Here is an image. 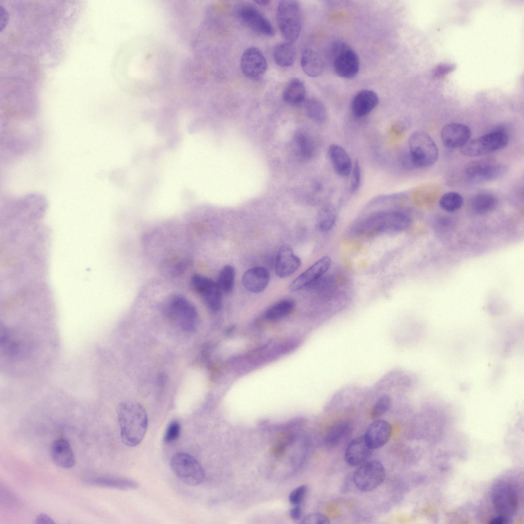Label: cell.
I'll return each instance as SVG.
<instances>
[{"label": "cell", "instance_id": "obj_1", "mask_svg": "<svg viewBox=\"0 0 524 524\" xmlns=\"http://www.w3.org/2000/svg\"><path fill=\"white\" fill-rule=\"evenodd\" d=\"M119 81L127 93L154 92L167 80L171 70L168 49L152 37L137 36L124 45L119 56Z\"/></svg>", "mask_w": 524, "mask_h": 524}, {"label": "cell", "instance_id": "obj_2", "mask_svg": "<svg viewBox=\"0 0 524 524\" xmlns=\"http://www.w3.org/2000/svg\"><path fill=\"white\" fill-rule=\"evenodd\" d=\"M117 414L123 443L135 447L143 439L148 427V417L144 407L135 401L120 403Z\"/></svg>", "mask_w": 524, "mask_h": 524}, {"label": "cell", "instance_id": "obj_3", "mask_svg": "<svg viewBox=\"0 0 524 524\" xmlns=\"http://www.w3.org/2000/svg\"><path fill=\"white\" fill-rule=\"evenodd\" d=\"M411 224V220L407 214L396 210H386L366 217L356 225L355 231L357 234L369 236L402 232Z\"/></svg>", "mask_w": 524, "mask_h": 524}, {"label": "cell", "instance_id": "obj_4", "mask_svg": "<svg viewBox=\"0 0 524 524\" xmlns=\"http://www.w3.org/2000/svg\"><path fill=\"white\" fill-rule=\"evenodd\" d=\"M276 18L280 32L287 41L293 43L298 38L302 28V12L298 2L282 0L279 2Z\"/></svg>", "mask_w": 524, "mask_h": 524}, {"label": "cell", "instance_id": "obj_5", "mask_svg": "<svg viewBox=\"0 0 524 524\" xmlns=\"http://www.w3.org/2000/svg\"><path fill=\"white\" fill-rule=\"evenodd\" d=\"M409 155L414 168L433 165L439 157L438 148L431 137L423 131H416L408 140Z\"/></svg>", "mask_w": 524, "mask_h": 524}, {"label": "cell", "instance_id": "obj_6", "mask_svg": "<svg viewBox=\"0 0 524 524\" xmlns=\"http://www.w3.org/2000/svg\"><path fill=\"white\" fill-rule=\"evenodd\" d=\"M164 311L168 319L183 330L191 332L196 328L197 311L186 298L180 295L171 296L166 301Z\"/></svg>", "mask_w": 524, "mask_h": 524}, {"label": "cell", "instance_id": "obj_7", "mask_svg": "<svg viewBox=\"0 0 524 524\" xmlns=\"http://www.w3.org/2000/svg\"><path fill=\"white\" fill-rule=\"evenodd\" d=\"M330 56L334 71L339 77L352 78L358 74L360 68L359 57L345 42H334L330 49Z\"/></svg>", "mask_w": 524, "mask_h": 524}, {"label": "cell", "instance_id": "obj_8", "mask_svg": "<svg viewBox=\"0 0 524 524\" xmlns=\"http://www.w3.org/2000/svg\"><path fill=\"white\" fill-rule=\"evenodd\" d=\"M509 141V137L505 129L497 128L469 141L461 148V152L467 157H479L504 148Z\"/></svg>", "mask_w": 524, "mask_h": 524}, {"label": "cell", "instance_id": "obj_9", "mask_svg": "<svg viewBox=\"0 0 524 524\" xmlns=\"http://www.w3.org/2000/svg\"><path fill=\"white\" fill-rule=\"evenodd\" d=\"M491 499L498 516L508 520L517 511L519 503L517 491L514 486L508 482L500 481L494 484Z\"/></svg>", "mask_w": 524, "mask_h": 524}, {"label": "cell", "instance_id": "obj_10", "mask_svg": "<svg viewBox=\"0 0 524 524\" xmlns=\"http://www.w3.org/2000/svg\"><path fill=\"white\" fill-rule=\"evenodd\" d=\"M171 468L182 482L190 486H196L204 480V471L199 462L185 452L175 453L170 460Z\"/></svg>", "mask_w": 524, "mask_h": 524}, {"label": "cell", "instance_id": "obj_11", "mask_svg": "<svg viewBox=\"0 0 524 524\" xmlns=\"http://www.w3.org/2000/svg\"><path fill=\"white\" fill-rule=\"evenodd\" d=\"M385 470L379 461H366L355 470L353 482L362 492L372 491L379 487L385 478Z\"/></svg>", "mask_w": 524, "mask_h": 524}, {"label": "cell", "instance_id": "obj_12", "mask_svg": "<svg viewBox=\"0 0 524 524\" xmlns=\"http://www.w3.org/2000/svg\"><path fill=\"white\" fill-rule=\"evenodd\" d=\"M506 165L490 160H478L469 163L465 168L464 174L469 181L475 183L496 180L506 173Z\"/></svg>", "mask_w": 524, "mask_h": 524}, {"label": "cell", "instance_id": "obj_13", "mask_svg": "<svg viewBox=\"0 0 524 524\" xmlns=\"http://www.w3.org/2000/svg\"><path fill=\"white\" fill-rule=\"evenodd\" d=\"M191 284L208 309L213 312L220 310L222 306V292L217 282L203 275L195 274L191 278Z\"/></svg>", "mask_w": 524, "mask_h": 524}, {"label": "cell", "instance_id": "obj_14", "mask_svg": "<svg viewBox=\"0 0 524 524\" xmlns=\"http://www.w3.org/2000/svg\"><path fill=\"white\" fill-rule=\"evenodd\" d=\"M265 56L258 48L251 47L243 52L241 59V68L243 74L249 79H260L267 69Z\"/></svg>", "mask_w": 524, "mask_h": 524}, {"label": "cell", "instance_id": "obj_15", "mask_svg": "<svg viewBox=\"0 0 524 524\" xmlns=\"http://www.w3.org/2000/svg\"><path fill=\"white\" fill-rule=\"evenodd\" d=\"M331 265L330 257H321L291 282L290 291L295 292L315 285L327 272Z\"/></svg>", "mask_w": 524, "mask_h": 524}, {"label": "cell", "instance_id": "obj_16", "mask_svg": "<svg viewBox=\"0 0 524 524\" xmlns=\"http://www.w3.org/2000/svg\"><path fill=\"white\" fill-rule=\"evenodd\" d=\"M237 16L246 27L266 36H273L274 28L269 20L253 6L245 5L239 9Z\"/></svg>", "mask_w": 524, "mask_h": 524}, {"label": "cell", "instance_id": "obj_17", "mask_svg": "<svg viewBox=\"0 0 524 524\" xmlns=\"http://www.w3.org/2000/svg\"><path fill=\"white\" fill-rule=\"evenodd\" d=\"M471 135L470 128L465 124L458 123L447 124L441 132L443 144L451 149L463 147L469 142Z\"/></svg>", "mask_w": 524, "mask_h": 524}, {"label": "cell", "instance_id": "obj_18", "mask_svg": "<svg viewBox=\"0 0 524 524\" xmlns=\"http://www.w3.org/2000/svg\"><path fill=\"white\" fill-rule=\"evenodd\" d=\"M392 431L391 425L386 421L377 420L367 428L363 435L367 445L372 449L384 446L389 441Z\"/></svg>", "mask_w": 524, "mask_h": 524}, {"label": "cell", "instance_id": "obj_19", "mask_svg": "<svg viewBox=\"0 0 524 524\" xmlns=\"http://www.w3.org/2000/svg\"><path fill=\"white\" fill-rule=\"evenodd\" d=\"M301 261L289 245H283L279 249L275 262V272L280 278L288 277L300 267Z\"/></svg>", "mask_w": 524, "mask_h": 524}, {"label": "cell", "instance_id": "obj_20", "mask_svg": "<svg viewBox=\"0 0 524 524\" xmlns=\"http://www.w3.org/2000/svg\"><path fill=\"white\" fill-rule=\"evenodd\" d=\"M372 454V449L366 444L364 436L352 440L348 444L344 453L345 462L350 466L358 467L368 461Z\"/></svg>", "mask_w": 524, "mask_h": 524}, {"label": "cell", "instance_id": "obj_21", "mask_svg": "<svg viewBox=\"0 0 524 524\" xmlns=\"http://www.w3.org/2000/svg\"><path fill=\"white\" fill-rule=\"evenodd\" d=\"M268 270L263 267H255L246 271L242 276V283L249 291L258 293L263 291L270 281Z\"/></svg>", "mask_w": 524, "mask_h": 524}, {"label": "cell", "instance_id": "obj_22", "mask_svg": "<svg viewBox=\"0 0 524 524\" xmlns=\"http://www.w3.org/2000/svg\"><path fill=\"white\" fill-rule=\"evenodd\" d=\"M328 155L334 170L339 176L345 177L350 175L353 165L348 154L343 147L332 144L329 147Z\"/></svg>", "mask_w": 524, "mask_h": 524}, {"label": "cell", "instance_id": "obj_23", "mask_svg": "<svg viewBox=\"0 0 524 524\" xmlns=\"http://www.w3.org/2000/svg\"><path fill=\"white\" fill-rule=\"evenodd\" d=\"M51 453L53 462L60 467L70 468L75 463L74 452L66 439L60 438L54 441L51 446Z\"/></svg>", "mask_w": 524, "mask_h": 524}, {"label": "cell", "instance_id": "obj_24", "mask_svg": "<svg viewBox=\"0 0 524 524\" xmlns=\"http://www.w3.org/2000/svg\"><path fill=\"white\" fill-rule=\"evenodd\" d=\"M379 97L377 94L370 90H363L357 93L352 102L353 114L357 117H362L371 112L378 105Z\"/></svg>", "mask_w": 524, "mask_h": 524}, {"label": "cell", "instance_id": "obj_25", "mask_svg": "<svg viewBox=\"0 0 524 524\" xmlns=\"http://www.w3.org/2000/svg\"><path fill=\"white\" fill-rule=\"evenodd\" d=\"M300 64L304 73L311 77H318L322 73L324 68V61L320 54L310 48L303 51Z\"/></svg>", "mask_w": 524, "mask_h": 524}, {"label": "cell", "instance_id": "obj_26", "mask_svg": "<svg viewBox=\"0 0 524 524\" xmlns=\"http://www.w3.org/2000/svg\"><path fill=\"white\" fill-rule=\"evenodd\" d=\"M306 90L303 82L299 79H290L282 93V98L287 103L295 105L301 103L305 99Z\"/></svg>", "mask_w": 524, "mask_h": 524}, {"label": "cell", "instance_id": "obj_27", "mask_svg": "<svg viewBox=\"0 0 524 524\" xmlns=\"http://www.w3.org/2000/svg\"><path fill=\"white\" fill-rule=\"evenodd\" d=\"M498 204L497 197L493 193L483 191L474 195L471 200L472 210L478 214H485L494 210Z\"/></svg>", "mask_w": 524, "mask_h": 524}, {"label": "cell", "instance_id": "obj_28", "mask_svg": "<svg viewBox=\"0 0 524 524\" xmlns=\"http://www.w3.org/2000/svg\"><path fill=\"white\" fill-rule=\"evenodd\" d=\"M296 56V52L294 46L289 42L277 45L273 52L275 63L282 68L292 66L295 62Z\"/></svg>", "mask_w": 524, "mask_h": 524}, {"label": "cell", "instance_id": "obj_29", "mask_svg": "<svg viewBox=\"0 0 524 524\" xmlns=\"http://www.w3.org/2000/svg\"><path fill=\"white\" fill-rule=\"evenodd\" d=\"M89 483L95 486L120 490L134 489L138 486L137 482L133 480L117 477H96L91 479Z\"/></svg>", "mask_w": 524, "mask_h": 524}, {"label": "cell", "instance_id": "obj_30", "mask_svg": "<svg viewBox=\"0 0 524 524\" xmlns=\"http://www.w3.org/2000/svg\"><path fill=\"white\" fill-rule=\"evenodd\" d=\"M307 116L317 123H323L327 118V112L324 104L319 100L311 98L306 100L304 105Z\"/></svg>", "mask_w": 524, "mask_h": 524}, {"label": "cell", "instance_id": "obj_31", "mask_svg": "<svg viewBox=\"0 0 524 524\" xmlns=\"http://www.w3.org/2000/svg\"><path fill=\"white\" fill-rule=\"evenodd\" d=\"M350 425L346 422H340L331 426L328 430L325 442L328 446H334L338 444L350 433Z\"/></svg>", "mask_w": 524, "mask_h": 524}, {"label": "cell", "instance_id": "obj_32", "mask_svg": "<svg viewBox=\"0 0 524 524\" xmlns=\"http://www.w3.org/2000/svg\"><path fill=\"white\" fill-rule=\"evenodd\" d=\"M294 302L291 299H283L275 303L267 309L265 316L270 320H276L289 315L294 308Z\"/></svg>", "mask_w": 524, "mask_h": 524}, {"label": "cell", "instance_id": "obj_33", "mask_svg": "<svg viewBox=\"0 0 524 524\" xmlns=\"http://www.w3.org/2000/svg\"><path fill=\"white\" fill-rule=\"evenodd\" d=\"M235 270L231 265L225 266L220 271L217 283L222 293L228 294L233 289Z\"/></svg>", "mask_w": 524, "mask_h": 524}, {"label": "cell", "instance_id": "obj_34", "mask_svg": "<svg viewBox=\"0 0 524 524\" xmlns=\"http://www.w3.org/2000/svg\"><path fill=\"white\" fill-rule=\"evenodd\" d=\"M463 198L458 192L450 191L442 196L439 201L440 207L448 212L459 210L463 205Z\"/></svg>", "mask_w": 524, "mask_h": 524}, {"label": "cell", "instance_id": "obj_35", "mask_svg": "<svg viewBox=\"0 0 524 524\" xmlns=\"http://www.w3.org/2000/svg\"><path fill=\"white\" fill-rule=\"evenodd\" d=\"M337 218L335 208L328 205L324 207L320 211L318 217V226L322 232L330 230L334 225Z\"/></svg>", "mask_w": 524, "mask_h": 524}, {"label": "cell", "instance_id": "obj_36", "mask_svg": "<svg viewBox=\"0 0 524 524\" xmlns=\"http://www.w3.org/2000/svg\"><path fill=\"white\" fill-rule=\"evenodd\" d=\"M295 141L303 157L305 159H310L313 157L315 152V147L311 139L309 137L303 134L298 133L295 136Z\"/></svg>", "mask_w": 524, "mask_h": 524}, {"label": "cell", "instance_id": "obj_37", "mask_svg": "<svg viewBox=\"0 0 524 524\" xmlns=\"http://www.w3.org/2000/svg\"><path fill=\"white\" fill-rule=\"evenodd\" d=\"M390 398L386 395L381 396L374 405L371 410V416L376 419L386 413L391 406Z\"/></svg>", "mask_w": 524, "mask_h": 524}, {"label": "cell", "instance_id": "obj_38", "mask_svg": "<svg viewBox=\"0 0 524 524\" xmlns=\"http://www.w3.org/2000/svg\"><path fill=\"white\" fill-rule=\"evenodd\" d=\"M181 426L179 422L173 421L168 425L164 434V440L165 443H169L176 440L179 436Z\"/></svg>", "mask_w": 524, "mask_h": 524}, {"label": "cell", "instance_id": "obj_39", "mask_svg": "<svg viewBox=\"0 0 524 524\" xmlns=\"http://www.w3.org/2000/svg\"><path fill=\"white\" fill-rule=\"evenodd\" d=\"M351 173V190L352 193H355L359 189L361 180V170L358 160L355 161Z\"/></svg>", "mask_w": 524, "mask_h": 524}, {"label": "cell", "instance_id": "obj_40", "mask_svg": "<svg viewBox=\"0 0 524 524\" xmlns=\"http://www.w3.org/2000/svg\"><path fill=\"white\" fill-rule=\"evenodd\" d=\"M307 492L306 485H301L294 489L290 494L289 499L293 505H301L303 502Z\"/></svg>", "mask_w": 524, "mask_h": 524}, {"label": "cell", "instance_id": "obj_41", "mask_svg": "<svg viewBox=\"0 0 524 524\" xmlns=\"http://www.w3.org/2000/svg\"><path fill=\"white\" fill-rule=\"evenodd\" d=\"M329 519L324 515L320 513H312L303 517L301 521L304 524H328Z\"/></svg>", "mask_w": 524, "mask_h": 524}, {"label": "cell", "instance_id": "obj_42", "mask_svg": "<svg viewBox=\"0 0 524 524\" xmlns=\"http://www.w3.org/2000/svg\"><path fill=\"white\" fill-rule=\"evenodd\" d=\"M455 68V66L454 64L442 63L438 64L432 69L431 74L433 77L440 78L454 71Z\"/></svg>", "mask_w": 524, "mask_h": 524}, {"label": "cell", "instance_id": "obj_43", "mask_svg": "<svg viewBox=\"0 0 524 524\" xmlns=\"http://www.w3.org/2000/svg\"><path fill=\"white\" fill-rule=\"evenodd\" d=\"M53 519L48 515L45 513H40L35 518V523L36 524H53L55 523Z\"/></svg>", "mask_w": 524, "mask_h": 524}, {"label": "cell", "instance_id": "obj_44", "mask_svg": "<svg viewBox=\"0 0 524 524\" xmlns=\"http://www.w3.org/2000/svg\"><path fill=\"white\" fill-rule=\"evenodd\" d=\"M301 515L302 508L301 505H295L290 511V516L294 520H298L300 519Z\"/></svg>", "mask_w": 524, "mask_h": 524}, {"label": "cell", "instance_id": "obj_45", "mask_svg": "<svg viewBox=\"0 0 524 524\" xmlns=\"http://www.w3.org/2000/svg\"><path fill=\"white\" fill-rule=\"evenodd\" d=\"M0 27L2 29L4 27V25H6V21H7V15L5 10L3 8H0Z\"/></svg>", "mask_w": 524, "mask_h": 524}, {"label": "cell", "instance_id": "obj_46", "mask_svg": "<svg viewBox=\"0 0 524 524\" xmlns=\"http://www.w3.org/2000/svg\"><path fill=\"white\" fill-rule=\"evenodd\" d=\"M255 2L256 3H257L258 5H261V6H266L267 5H268L270 3V1H267V0H259V1H255Z\"/></svg>", "mask_w": 524, "mask_h": 524}]
</instances>
